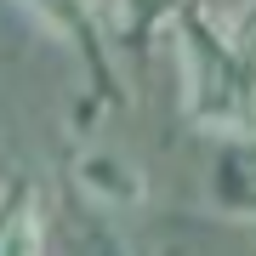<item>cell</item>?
I'll return each mask as SVG.
<instances>
[{
	"label": "cell",
	"mask_w": 256,
	"mask_h": 256,
	"mask_svg": "<svg viewBox=\"0 0 256 256\" xmlns=\"http://www.w3.org/2000/svg\"><path fill=\"white\" fill-rule=\"evenodd\" d=\"M68 256H137V250H131V239L108 216H86L74 228V239H68Z\"/></svg>",
	"instance_id": "7"
},
{
	"label": "cell",
	"mask_w": 256,
	"mask_h": 256,
	"mask_svg": "<svg viewBox=\"0 0 256 256\" xmlns=\"http://www.w3.org/2000/svg\"><path fill=\"white\" fill-rule=\"evenodd\" d=\"M210 205H216L222 216L256 222V131L222 137L216 160H210Z\"/></svg>",
	"instance_id": "4"
},
{
	"label": "cell",
	"mask_w": 256,
	"mask_h": 256,
	"mask_svg": "<svg viewBox=\"0 0 256 256\" xmlns=\"http://www.w3.org/2000/svg\"><path fill=\"white\" fill-rule=\"evenodd\" d=\"M182 6H188V0H114L108 28H114V40H120V46L142 52V40L154 34V28L176 23V12H182Z\"/></svg>",
	"instance_id": "6"
},
{
	"label": "cell",
	"mask_w": 256,
	"mask_h": 256,
	"mask_svg": "<svg viewBox=\"0 0 256 256\" xmlns=\"http://www.w3.org/2000/svg\"><path fill=\"white\" fill-rule=\"evenodd\" d=\"M74 182L86 188V200L97 210H131V205H142V194H148L137 160L114 154V148H86V154L74 160Z\"/></svg>",
	"instance_id": "3"
},
{
	"label": "cell",
	"mask_w": 256,
	"mask_h": 256,
	"mask_svg": "<svg viewBox=\"0 0 256 256\" xmlns=\"http://www.w3.org/2000/svg\"><path fill=\"white\" fill-rule=\"evenodd\" d=\"M0 256H46V210L28 176L0 188Z\"/></svg>",
	"instance_id": "5"
},
{
	"label": "cell",
	"mask_w": 256,
	"mask_h": 256,
	"mask_svg": "<svg viewBox=\"0 0 256 256\" xmlns=\"http://www.w3.org/2000/svg\"><path fill=\"white\" fill-rule=\"evenodd\" d=\"M34 23H46L63 46L86 63V80L102 102H120L114 63H108V28H102V0H18Z\"/></svg>",
	"instance_id": "2"
},
{
	"label": "cell",
	"mask_w": 256,
	"mask_h": 256,
	"mask_svg": "<svg viewBox=\"0 0 256 256\" xmlns=\"http://www.w3.org/2000/svg\"><path fill=\"white\" fill-rule=\"evenodd\" d=\"M171 28L182 63V114L216 137L256 131V12L228 28L200 0H188Z\"/></svg>",
	"instance_id": "1"
}]
</instances>
